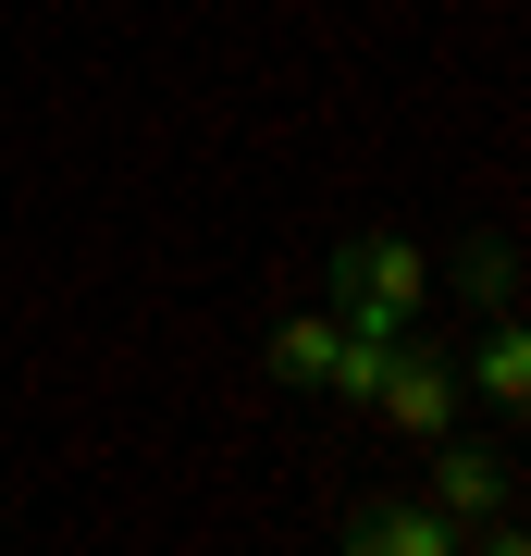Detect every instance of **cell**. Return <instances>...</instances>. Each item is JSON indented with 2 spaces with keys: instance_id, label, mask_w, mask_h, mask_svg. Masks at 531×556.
Instances as JSON below:
<instances>
[{
  "instance_id": "7",
  "label": "cell",
  "mask_w": 531,
  "mask_h": 556,
  "mask_svg": "<svg viewBox=\"0 0 531 556\" xmlns=\"http://www.w3.org/2000/svg\"><path fill=\"white\" fill-rule=\"evenodd\" d=\"M457 285H470L482 309H519V248H494V236H482L470 260H457Z\"/></svg>"
},
{
  "instance_id": "3",
  "label": "cell",
  "mask_w": 531,
  "mask_h": 556,
  "mask_svg": "<svg viewBox=\"0 0 531 556\" xmlns=\"http://www.w3.org/2000/svg\"><path fill=\"white\" fill-rule=\"evenodd\" d=\"M433 507L457 519V544H482L494 519H507V470H494L482 445H445V433H433Z\"/></svg>"
},
{
  "instance_id": "2",
  "label": "cell",
  "mask_w": 531,
  "mask_h": 556,
  "mask_svg": "<svg viewBox=\"0 0 531 556\" xmlns=\"http://www.w3.org/2000/svg\"><path fill=\"white\" fill-rule=\"evenodd\" d=\"M457 396H470V383H457V358H433V346H395V358H383V383H371V408L395 420V433H420V445L457 420Z\"/></svg>"
},
{
  "instance_id": "5",
  "label": "cell",
  "mask_w": 531,
  "mask_h": 556,
  "mask_svg": "<svg viewBox=\"0 0 531 556\" xmlns=\"http://www.w3.org/2000/svg\"><path fill=\"white\" fill-rule=\"evenodd\" d=\"M346 544H358V556H457V519H445V507H358Z\"/></svg>"
},
{
  "instance_id": "4",
  "label": "cell",
  "mask_w": 531,
  "mask_h": 556,
  "mask_svg": "<svg viewBox=\"0 0 531 556\" xmlns=\"http://www.w3.org/2000/svg\"><path fill=\"white\" fill-rule=\"evenodd\" d=\"M457 383H470V396H494V408H519V420H531V321H519V309H482V346L457 358Z\"/></svg>"
},
{
  "instance_id": "6",
  "label": "cell",
  "mask_w": 531,
  "mask_h": 556,
  "mask_svg": "<svg viewBox=\"0 0 531 556\" xmlns=\"http://www.w3.org/2000/svg\"><path fill=\"white\" fill-rule=\"evenodd\" d=\"M334 346H346V321H285V334H273V371L285 383H334Z\"/></svg>"
},
{
  "instance_id": "1",
  "label": "cell",
  "mask_w": 531,
  "mask_h": 556,
  "mask_svg": "<svg viewBox=\"0 0 531 556\" xmlns=\"http://www.w3.org/2000/svg\"><path fill=\"white\" fill-rule=\"evenodd\" d=\"M334 273H346V321H371V334H395V321L420 309V285H433V260H420L408 236H358V248L334 260Z\"/></svg>"
}]
</instances>
